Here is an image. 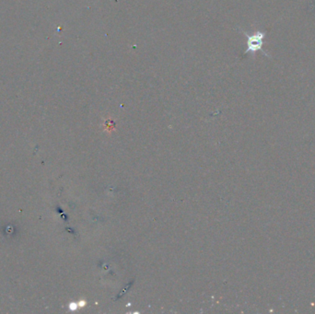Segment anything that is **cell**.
Returning a JSON list of instances; mask_svg holds the SVG:
<instances>
[{
  "label": "cell",
  "instance_id": "1",
  "mask_svg": "<svg viewBox=\"0 0 315 314\" xmlns=\"http://www.w3.org/2000/svg\"><path fill=\"white\" fill-rule=\"evenodd\" d=\"M243 34L247 38V50L245 53H251L253 54H255L256 52L261 51L264 54L268 55L264 50H263V45H264V40L266 37V32L264 31H256L254 34H248L244 30H242Z\"/></svg>",
  "mask_w": 315,
  "mask_h": 314
}]
</instances>
